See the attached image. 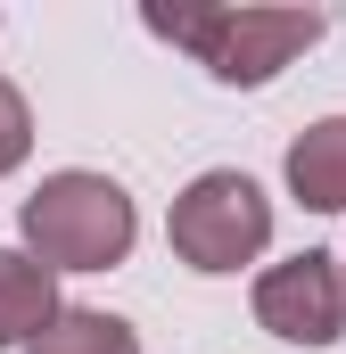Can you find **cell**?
<instances>
[{
    "label": "cell",
    "mask_w": 346,
    "mask_h": 354,
    "mask_svg": "<svg viewBox=\"0 0 346 354\" xmlns=\"http://www.w3.org/2000/svg\"><path fill=\"white\" fill-rule=\"evenodd\" d=\"M149 33L173 41V50H190L215 83L256 91L297 50H313L330 33V17L322 8H149Z\"/></svg>",
    "instance_id": "obj_1"
},
{
    "label": "cell",
    "mask_w": 346,
    "mask_h": 354,
    "mask_svg": "<svg viewBox=\"0 0 346 354\" xmlns=\"http://www.w3.org/2000/svg\"><path fill=\"white\" fill-rule=\"evenodd\" d=\"M17 231H25V256H42L50 272H116L140 239V214H132L124 181L66 165L25 198Z\"/></svg>",
    "instance_id": "obj_2"
},
{
    "label": "cell",
    "mask_w": 346,
    "mask_h": 354,
    "mask_svg": "<svg viewBox=\"0 0 346 354\" xmlns=\"http://www.w3.org/2000/svg\"><path fill=\"white\" fill-rule=\"evenodd\" d=\"M165 239H173V256L190 272H239V264H256L264 239H272V198H264L248 174L215 165V174H198L173 198Z\"/></svg>",
    "instance_id": "obj_3"
},
{
    "label": "cell",
    "mask_w": 346,
    "mask_h": 354,
    "mask_svg": "<svg viewBox=\"0 0 346 354\" xmlns=\"http://www.w3.org/2000/svg\"><path fill=\"white\" fill-rule=\"evenodd\" d=\"M256 322L272 338H289V346H330V338H346V264L322 256V248H305L289 264H264Z\"/></svg>",
    "instance_id": "obj_4"
},
{
    "label": "cell",
    "mask_w": 346,
    "mask_h": 354,
    "mask_svg": "<svg viewBox=\"0 0 346 354\" xmlns=\"http://www.w3.org/2000/svg\"><path fill=\"white\" fill-rule=\"evenodd\" d=\"M58 272L25 248H0V354L8 346H33L50 322H58Z\"/></svg>",
    "instance_id": "obj_5"
},
{
    "label": "cell",
    "mask_w": 346,
    "mask_h": 354,
    "mask_svg": "<svg viewBox=\"0 0 346 354\" xmlns=\"http://www.w3.org/2000/svg\"><path fill=\"white\" fill-rule=\"evenodd\" d=\"M289 189L313 214H346V115H322L289 140Z\"/></svg>",
    "instance_id": "obj_6"
},
{
    "label": "cell",
    "mask_w": 346,
    "mask_h": 354,
    "mask_svg": "<svg viewBox=\"0 0 346 354\" xmlns=\"http://www.w3.org/2000/svg\"><path fill=\"white\" fill-rule=\"evenodd\" d=\"M25 354H140V338H132V322H116V313L66 305V313H58Z\"/></svg>",
    "instance_id": "obj_7"
},
{
    "label": "cell",
    "mask_w": 346,
    "mask_h": 354,
    "mask_svg": "<svg viewBox=\"0 0 346 354\" xmlns=\"http://www.w3.org/2000/svg\"><path fill=\"white\" fill-rule=\"evenodd\" d=\"M33 157V107H25V91L0 75V174H17Z\"/></svg>",
    "instance_id": "obj_8"
}]
</instances>
